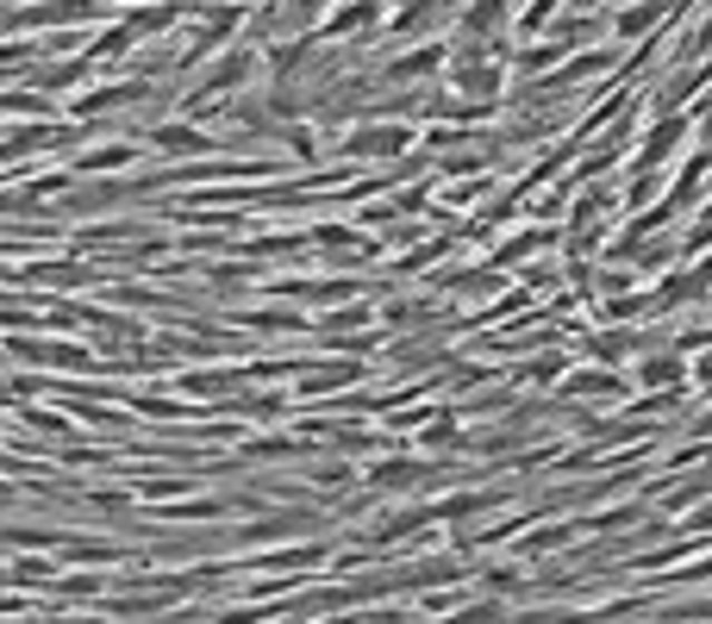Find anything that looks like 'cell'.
I'll list each match as a JSON object with an SVG mask.
<instances>
[{"instance_id":"1","label":"cell","mask_w":712,"mask_h":624,"mask_svg":"<svg viewBox=\"0 0 712 624\" xmlns=\"http://www.w3.org/2000/svg\"><path fill=\"white\" fill-rule=\"evenodd\" d=\"M251 69H256V50L251 45L225 50V57L206 69V81H194V88H188V107L201 113V107H213V100H225V94H237L244 81H251Z\"/></svg>"},{"instance_id":"2","label":"cell","mask_w":712,"mask_h":624,"mask_svg":"<svg viewBox=\"0 0 712 624\" xmlns=\"http://www.w3.org/2000/svg\"><path fill=\"white\" fill-rule=\"evenodd\" d=\"M144 94H150V81H144V76H126V81H100V88L76 94V100H69V113H76L81 125H100V113H113V107H131V100H144Z\"/></svg>"},{"instance_id":"3","label":"cell","mask_w":712,"mask_h":624,"mask_svg":"<svg viewBox=\"0 0 712 624\" xmlns=\"http://www.w3.org/2000/svg\"><path fill=\"white\" fill-rule=\"evenodd\" d=\"M95 0H45V7H13L0 13V31H38V26H76V19H95Z\"/></svg>"},{"instance_id":"4","label":"cell","mask_w":712,"mask_h":624,"mask_svg":"<svg viewBox=\"0 0 712 624\" xmlns=\"http://www.w3.org/2000/svg\"><path fill=\"white\" fill-rule=\"evenodd\" d=\"M407 150H412V125H357L344 138V156H375V163L407 156Z\"/></svg>"},{"instance_id":"5","label":"cell","mask_w":712,"mask_h":624,"mask_svg":"<svg viewBox=\"0 0 712 624\" xmlns=\"http://www.w3.org/2000/svg\"><path fill=\"white\" fill-rule=\"evenodd\" d=\"M144 144H150V150H163V156H182V163H188V156H213V138H206V131H194V125H150V131H144Z\"/></svg>"},{"instance_id":"6","label":"cell","mask_w":712,"mask_h":624,"mask_svg":"<svg viewBox=\"0 0 712 624\" xmlns=\"http://www.w3.org/2000/svg\"><path fill=\"white\" fill-rule=\"evenodd\" d=\"M306 525H313V513H263L256 525H237V544H282Z\"/></svg>"},{"instance_id":"7","label":"cell","mask_w":712,"mask_h":624,"mask_svg":"<svg viewBox=\"0 0 712 624\" xmlns=\"http://www.w3.org/2000/svg\"><path fill=\"white\" fill-rule=\"evenodd\" d=\"M381 19V0H344V7H332V13H325V38H357V31H369Z\"/></svg>"},{"instance_id":"8","label":"cell","mask_w":712,"mask_h":624,"mask_svg":"<svg viewBox=\"0 0 712 624\" xmlns=\"http://www.w3.org/2000/svg\"><path fill=\"white\" fill-rule=\"evenodd\" d=\"M138 163V144H95V150H81V156H69V175H100V169H131Z\"/></svg>"},{"instance_id":"9","label":"cell","mask_w":712,"mask_h":624,"mask_svg":"<svg viewBox=\"0 0 712 624\" xmlns=\"http://www.w3.org/2000/svg\"><path fill=\"white\" fill-rule=\"evenodd\" d=\"M57 556L76 562V568H119V562H126V549H119V544H95V537H64V544H57Z\"/></svg>"},{"instance_id":"10","label":"cell","mask_w":712,"mask_h":624,"mask_svg":"<svg viewBox=\"0 0 712 624\" xmlns=\"http://www.w3.org/2000/svg\"><path fill=\"white\" fill-rule=\"evenodd\" d=\"M443 57H450L443 45H426V50H412V57H394V62H388V81H419V76H438V69H443Z\"/></svg>"},{"instance_id":"11","label":"cell","mask_w":712,"mask_h":624,"mask_svg":"<svg viewBox=\"0 0 712 624\" xmlns=\"http://www.w3.org/2000/svg\"><path fill=\"white\" fill-rule=\"evenodd\" d=\"M175 19H182V0H157V7H131L126 26L131 38H150V31H175Z\"/></svg>"},{"instance_id":"12","label":"cell","mask_w":712,"mask_h":624,"mask_svg":"<svg viewBox=\"0 0 712 624\" xmlns=\"http://www.w3.org/2000/svg\"><path fill=\"white\" fill-rule=\"evenodd\" d=\"M663 13H669V0H637V7H625V13L613 19V31L625 38V45H632V38H644V31L656 26Z\"/></svg>"},{"instance_id":"13","label":"cell","mask_w":712,"mask_h":624,"mask_svg":"<svg viewBox=\"0 0 712 624\" xmlns=\"http://www.w3.org/2000/svg\"><path fill=\"white\" fill-rule=\"evenodd\" d=\"M357 362H313V369H306V381H301V393H332V388H350V381H357Z\"/></svg>"},{"instance_id":"14","label":"cell","mask_w":712,"mask_h":624,"mask_svg":"<svg viewBox=\"0 0 712 624\" xmlns=\"http://www.w3.org/2000/svg\"><path fill=\"white\" fill-rule=\"evenodd\" d=\"M244 381V369H194V374H175L182 393H232Z\"/></svg>"},{"instance_id":"15","label":"cell","mask_w":712,"mask_h":624,"mask_svg":"<svg viewBox=\"0 0 712 624\" xmlns=\"http://www.w3.org/2000/svg\"><path fill=\"white\" fill-rule=\"evenodd\" d=\"M443 7H450V0H407V7L394 13V31H400V38H412V31H426Z\"/></svg>"},{"instance_id":"16","label":"cell","mask_w":712,"mask_h":624,"mask_svg":"<svg viewBox=\"0 0 712 624\" xmlns=\"http://www.w3.org/2000/svg\"><path fill=\"white\" fill-rule=\"evenodd\" d=\"M107 593V575H95V568H81V575H64L57 587H50V599H100Z\"/></svg>"},{"instance_id":"17","label":"cell","mask_w":712,"mask_h":624,"mask_svg":"<svg viewBox=\"0 0 712 624\" xmlns=\"http://www.w3.org/2000/svg\"><path fill=\"white\" fill-rule=\"evenodd\" d=\"M419 475H431V468H426V462H407V456H394V462H375V475H369V481H375V487H412Z\"/></svg>"},{"instance_id":"18","label":"cell","mask_w":712,"mask_h":624,"mask_svg":"<svg viewBox=\"0 0 712 624\" xmlns=\"http://www.w3.org/2000/svg\"><path fill=\"white\" fill-rule=\"evenodd\" d=\"M500 19H507V0H475L469 13H462V31H469V38H488Z\"/></svg>"},{"instance_id":"19","label":"cell","mask_w":712,"mask_h":624,"mask_svg":"<svg viewBox=\"0 0 712 624\" xmlns=\"http://www.w3.org/2000/svg\"><path fill=\"white\" fill-rule=\"evenodd\" d=\"M13 581H19V587L50 593V587H57V568H50V562H38V556H13Z\"/></svg>"},{"instance_id":"20","label":"cell","mask_w":712,"mask_h":624,"mask_svg":"<svg viewBox=\"0 0 712 624\" xmlns=\"http://www.w3.org/2000/svg\"><path fill=\"white\" fill-rule=\"evenodd\" d=\"M475 513H488V494H457L431 506V518H475Z\"/></svg>"},{"instance_id":"21","label":"cell","mask_w":712,"mask_h":624,"mask_svg":"<svg viewBox=\"0 0 712 624\" xmlns=\"http://www.w3.org/2000/svg\"><path fill=\"white\" fill-rule=\"evenodd\" d=\"M500 618H507V606H500V599H475V606L450 612L443 624H500Z\"/></svg>"},{"instance_id":"22","label":"cell","mask_w":712,"mask_h":624,"mask_svg":"<svg viewBox=\"0 0 712 624\" xmlns=\"http://www.w3.org/2000/svg\"><path fill=\"white\" fill-rule=\"evenodd\" d=\"M675 374H681L675 357H656V362H644V369H637V381H644V388H669Z\"/></svg>"},{"instance_id":"23","label":"cell","mask_w":712,"mask_h":624,"mask_svg":"<svg viewBox=\"0 0 712 624\" xmlns=\"http://www.w3.org/2000/svg\"><path fill=\"white\" fill-rule=\"evenodd\" d=\"M237 325H251V331H294L301 319H294V312H244Z\"/></svg>"},{"instance_id":"24","label":"cell","mask_w":712,"mask_h":624,"mask_svg":"<svg viewBox=\"0 0 712 624\" xmlns=\"http://www.w3.org/2000/svg\"><path fill=\"white\" fill-rule=\"evenodd\" d=\"M188 487H194V475H157V481H144L138 494L144 499H163V494H188Z\"/></svg>"},{"instance_id":"25","label":"cell","mask_w":712,"mask_h":624,"mask_svg":"<svg viewBox=\"0 0 712 624\" xmlns=\"http://www.w3.org/2000/svg\"><path fill=\"white\" fill-rule=\"evenodd\" d=\"M556 57H563V45H531V50L519 57V69H525V76H538V69H550Z\"/></svg>"},{"instance_id":"26","label":"cell","mask_w":712,"mask_h":624,"mask_svg":"<svg viewBox=\"0 0 712 624\" xmlns=\"http://www.w3.org/2000/svg\"><path fill=\"white\" fill-rule=\"evenodd\" d=\"M457 443V419H431L426 425V450H450Z\"/></svg>"},{"instance_id":"27","label":"cell","mask_w":712,"mask_h":624,"mask_svg":"<svg viewBox=\"0 0 712 624\" xmlns=\"http://www.w3.org/2000/svg\"><path fill=\"white\" fill-rule=\"evenodd\" d=\"M0 69H32V45H0Z\"/></svg>"},{"instance_id":"28","label":"cell","mask_w":712,"mask_h":624,"mask_svg":"<svg viewBox=\"0 0 712 624\" xmlns=\"http://www.w3.org/2000/svg\"><path fill=\"white\" fill-rule=\"evenodd\" d=\"M550 7H556V0H531V7H525V19H519V31H538V26H550Z\"/></svg>"},{"instance_id":"29","label":"cell","mask_w":712,"mask_h":624,"mask_svg":"<svg viewBox=\"0 0 712 624\" xmlns=\"http://www.w3.org/2000/svg\"><path fill=\"white\" fill-rule=\"evenodd\" d=\"M313 481H319V487H344L350 468H344V462H325V468H313Z\"/></svg>"},{"instance_id":"30","label":"cell","mask_w":712,"mask_h":624,"mask_svg":"<svg viewBox=\"0 0 712 624\" xmlns=\"http://www.w3.org/2000/svg\"><path fill=\"white\" fill-rule=\"evenodd\" d=\"M325 325H332V331H350V325H369V312H363V306H350V312H332V319H325Z\"/></svg>"},{"instance_id":"31","label":"cell","mask_w":712,"mask_h":624,"mask_svg":"<svg viewBox=\"0 0 712 624\" xmlns=\"http://www.w3.org/2000/svg\"><path fill=\"white\" fill-rule=\"evenodd\" d=\"M38 431H69V419H57V412H32Z\"/></svg>"},{"instance_id":"32","label":"cell","mask_w":712,"mask_h":624,"mask_svg":"<svg viewBox=\"0 0 712 624\" xmlns=\"http://www.w3.org/2000/svg\"><path fill=\"white\" fill-rule=\"evenodd\" d=\"M694 530H712V506H706V513H700V518H694Z\"/></svg>"},{"instance_id":"33","label":"cell","mask_w":712,"mask_h":624,"mask_svg":"<svg viewBox=\"0 0 712 624\" xmlns=\"http://www.w3.org/2000/svg\"><path fill=\"white\" fill-rule=\"evenodd\" d=\"M0 506H13V487H7V481H0Z\"/></svg>"},{"instance_id":"34","label":"cell","mask_w":712,"mask_h":624,"mask_svg":"<svg viewBox=\"0 0 712 624\" xmlns=\"http://www.w3.org/2000/svg\"><path fill=\"white\" fill-rule=\"evenodd\" d=\"M582 7H594V0H582Z\"/></svg>"}]
</instances>
